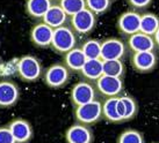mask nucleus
<instances>
[{"label":"nucleus","mask_w":159,"mask_h":143,"mask_svg":"<svg viewBox=\"0 0 159 143\" xmlns=\"http://www.w3.org/2000/svg\"><path fill=\"white\" fill-rule=\"evenodd\" d=\"M127 43L116 37H111L101 40V53L100 59L106 60H123L128 52Z\"/></svg>","instance_id":"6"},{"label":"nucleus","mask_w":159,"mask_h":143,"mask_svg":"<svg viewBox=\"0 0 159 143\" xmlns=\"http://www.w3.org/2000/svg\"><path fill=\"white\" fill-rule=\"evenodd\" d=\"M119 97L105 98V100L102 102V118L106 119L107 121L111 122V124H120V122H122V119H121L119 111H117Z\"/></svg>","instance_id":"19"},{"label":"nucleus","mask_w":159,"mask_h":143,"mask_svg":"<svg viewBox=\"0 0 159 143\" xmlns=\"http://www.w3.org/2000/svg\"><path fill=\"white\" fill-rule=\"evenodd\" d=\"M153 40H155L156 48H159V28L157 29V31L155 32V35H153Z\"/></svg>","instance_id":"30"},{"label":"nucleus","mask_w":159,"mask_h":143,"mask_svg":"<svg viewBox=\"0 0 159 143\" xmlns=\"http://www.w3.org/2000/svg\"><path fill=\"white\" fill-rule=\"evenodd\" d=\"M0 66H1V59H0Z\"/></svg>","instance_id":"31"},{"label":"nucleus","mask_w":159,"mask_h":143,"mask_svg":"<svg viewBox=\"0 0 159 143\" xmlns=\"http://www.w3.org/2000/svg\"><path fill=\"white\" fill-rule=\"evenodd\" d=\"M55 52L65 54L72 48H77V36L75 30L69 26H63L53 29L52 40L50 45Z\"/></svg>","instance_id":"1"},{"label":"nucleus","mask_w":159,"mask_h":143,"mask_svg":"<svg viewBox=\"0 0 159 143\" xmlns=\"http://www.w3.org/2000/svg\"><path fill=\"white\" fill-rule=\"evenodd\" d=\"M66 143H93L94 133L91 126H86L79 122L71 125L64 134Z\"/></svg>","instance_id":"10"},{"label":"nucleus","mask_w":159,"mask_h":143,"mask_svg":"<svg viewBox=\"0 0 159 143\" xmlns=\"http://www.w3.org/2000/svg\"><path fill=\"white\" fill-rule=\"evenodd\" d=\"M152 143H159V142H152Z\"/></svg>","instance_id":"32"},{"label":"nucleus","mask_w":159,"mask_h":143,"mask_svg":"<svg viewBox=\"0 0 159 143\" xmlns=\"http://www.w3.org/2000/svg\"><path fill=\"white\" fill-rule=\"evenodd\" d=\"M16 72L19 78L25 82H36L42 75L43 68L40 60L34 56H23L18 60Z\"/></svg>","instance_id":"2"},{"label":"nucleus","mask_w":159,"mask_h":143,"mask_svg":"<svg viewBox=\"0 0 159 143\" xmlns=\"http://www.w3.org/2000/svg\"><path fill=\"white\" fill-rule=\"evenodd\" d=\"M73 114L77 122L86 126H92L102 119V103L97 99L87 104L75 106Z\"/></svg>","instance_id":"3"},{"label":"nucleus","mask_w":159,"mask_h":143,"mask_svg":"<svg viewBox=\"0 0 159 143\" xmlns=\"http://www.w3.org/2000/svg\"><path fill=\"white\" fill-rule=\"evenodd\" d=\"M129 5L135 9H143L149 7L152 0H128Z\"/></svg>","instance_id":"29"},{"label":"nucleus","mask_w":159,"mask_h":143,"mask_svg":"<svg viewBox=\"0 0 159 143\" xmlns=\"http://www.w3.org/2000/svg\"><path fill=\"white\" fill-rule=\"evenodd\" d=\"M53 29L45 23H37L31 28L30 40L37 48H49L52 40Z\"/></svg>","instance_id":"14"},{"label":"nucleus","mask_w":159,"mask_h":143,"mask_svg":"<svg viewBox=\"0 0 159 143\" xmlns=\"http://www.w3.org/2000/svg\"><path fill=\"white\" fill-rule=\"evenodd\" d=\"M20 90L18 84L11 80L0 81V107H12L18 103Z\"/></svg>","instance_id":"13"},{"label":"nucleus","mask_w":159,"mask_h":143,"mask_svg":"<svg viewBox=\"0 0 159 143\" xmlns=\"http://www.w3.org/2000/svg\"><path fill=\"white\" fill-rule=\"evenodd\" d=\"M127 46L131 52H144V51H156V44L153 37L145 35L138 31L129 36L127 39Z\"/></svg>","instance_id":"15"},{"label":"nucleus","mask_w":159,"mask_h":143,"mask_svg":"<svg viewBox=\"0 0 159 143\" xmlns=\"http://www.w3.org/2000/svg\"><path fill=\"white\" fill-rule=\"evenodd\" d=\"M97 15L91 12L89 8H85L72 15L70 18L71 28L80 35H89L97 27Z\"/></svg>","instance_id":"7"},{"label":"nucleus","mask_w":159,"mask_h":143,"mask_svg":"<svg viewBox=\"0 0 159 143\" xmlns=\"http://www.w3.org/2000/svg\"><path fill=\"white\" fill-rule=\"evenodd\" d=\"M131 66L138 73H151L158 65V54L156 51H144V52L131 53Z\"/></svg>","instance_id":"9"},{"label":"nucleus","mask_w":159,"mask_h":143,"mask_svg":"<svg viewBox=\"0 0 159 143\" xmlns=\"http://www.w3.org/2000/svg\"><path fill=\"white\" fill-rule=\"evenodd\" d=\"M86 1V8L95 15L106 13L111 6V0H85Z\"/></svg>","instance_id":"27"},{"label":"nucleus","mask_w":159,"mask_h":143,"mask_svg":"<svg viewBox=\"0 0 159 143\" xmlns=\"http://www.w3.org/2000/svg\"><path fill=\"white\" fill-rule=\"evenodd\" d=\"M59 6L64 9L67 16H72L86 8L85 0H59Z\"/></svg>","instance_id":"26"},{"label":"nucleus","mask_w":159,"mask_h":143,"mask_svg":"<svg viewBox=\"0 0 159 143\" xmlns=\"http://www.w3.org/2000/svg\"><path fill=\"white\" fill-rule=\"evenodd\" d=\"M69 16L64 12V9L58 5H51V7L48 9V12L43 16V23L48 24L52 29L59 28V27L65 26Z\"/></svg>","instance_id":"16"},{"label":"nucleus","mask_w":159,"mask_h":143,"mask_svg":"<svg viewBox=\"0 0 159 143\" xmlns=\"http://www.w3.org/2000/svg\"><path fill=\"white\" fill-rule=\"evenodd\" d=\"M71 78V72L64 64L49 66L43 74V81L51 89H61L66 86Z\"/></svg>","instance_id":"4"},{"label":"nucleus","mask_w":159,"mask_h":143,"mask_svg":"<svg viewBox=\"0 0 159 143\" xmlns=\"http://www.w3.org/2000/svg\"><path fill=\"white\" fill-rule=\"evenodd\" d=\"M0 143H16L8 127H0Z\"/></svg>","instance_id":"28"},{"label":"nucleus","mask_w":159,"mask_h":143,"mask_svg":"<svg viewBox=\"0 0 159 143\" xmlns=\"http://www.w3.org/2000/svg\"><path fill=\"white\" fill-rule=\"evenodd\" d=\"M7 127L11 130L16 143H28L33 139V135H34L33 127L26 119H22V118L13 119L7 125Z\"/></svg>","instance_id":"12"},{"label":"nucleus","mask_w":159,"mask_h":143,"mask_svg":"<svg viewBox=\"0 0 159 143\" xmlns=\"http://www.w3.org/2000/svg\"><path fill=\"white\" fill-rule=\"evenodd\" d=\"M120 99L122 102L124 106V116H123V122L133 120L134 118L137 116L139 106H138V102L136 100L135 97L130 95H121Z\"/></svg>","instance_id":"22"},{"label":"nucleus","mask_w":159,"mask_h":143,"mask_svg":"<svg viewBox=\"0 0 159 143\" xmlns=\"http://www.w3.org/2000/svg\"><path fill=\"white\" fill-rule=\"evenodd\" d=\"M81 76L89 82H95L101 75H103V66L101 59H89L84 67L79 72Z\"/></svg>","instance_id":"18"},{"label":"nucleus","mask_w":159,"mask_h":143,"mask_svg":"<svg viewBox=\"0 0 159 143\" xmlns=\"http://www.w3.org/2000/svg\"><path fill=\"white\" fill-rule=\"evenodd\" d=\"M51 5V0H26V12L33 19H43Z\"/></svg>","instance_id":"20"},{"label":"nucleus","mask_w":159,"mask_h":143,"mask_svg":"<svg viewBox=\"0 0 159 143\" xmlns=\"http://www.w3.org/2000/svg\"><path fill=\"white\" fill-rule=\"evenodd\" d=\"M81 51L86 59H100L101 53V40L99 39H87L81 45Z\"/></svg>","instance_id":"24"},{"label":"nucleus","mask_w":159,"mask_h":143,"mask_svg":"<svg viewBox=\"0 0 159 143\" xmlns=\"http://www.w3.org/2000/svg\"><path fill=\"white\" fill-rule=\"evenodd\" d=\"M141 26V14L136 11H127L122 13L117 19L116 27L122 35L131 36L139 31Z\"/></svg>","instance_id":"11"},{"label":"nucleus","mask_w":159,"mask_h":143,"mask_svg":"<svg viewBox=\"0 0 159 143\" xmlns=\"http://www.w3.org/2000/svg\"><path fill=\"white\" fill-rule=\"evenodd\" d=\"M159 28V18L153 13H144L141 15L139 31L145 35L152 36Z\"/></svg>","instance_id":"21"},{"label":"nucleus","mask_w":159,"mask_h":143,"mask_svg":"<svg viewBox=\"0 0 159 143\" xmlns=\"http://www.w3.org/2000/svg\"><path fill=\"white\" fill-rule=\"evenodd\" d=\"M63 60H64L63 64L70 69V72L78 73L84 67L85 62H86L87 59H86L85 54L81 51V48H75L64 54V59Z\"/></svg>","instance_id":"17"},{"label":"nucleus","mask_w":159,"mask_h":143,"mask_svg":"<svg viewBox=\"0 0 159 143\" xmlns=\"http://www.w3.org/2000/svg\"><path fill=\"white\" fill-rule=\"evenodd\" d=\"M116 143H145V139L139 130L128 128L119 135Z\"/></svg>","instance_id":"25"},{"label":"nucleus","mask_w":159,"mask_h":143,"mask_svg":"<svg viewBox=\"0 0 159 143\" xmlns=\"http://www.w3.org/2000/svg\"><path fill=\"white\" fill-rule=\"evenodd\" d=\"M98 91L93 82L89 81H79L72 87L70 91V100L73 106L91 103L93 100H97Z\"/></svg>","instance_id":"5"},{"label":"nucleus","mask_w":159,"mask_h":143,"mask_svg":"<svg viewBox=\"0 0 159 143\" xmlns=\"http://www.w3.org/2000/svg\"><path fill=\"white\" fill-rule=\"evenodd\" d=\"M103 75L123 78L125 75V65L122 60H106L102 61Z\"/></svg>","instance_id":"23"},{"label":"nucleus","mask_w":159,"mask_h":143,"mask_svg":"<svg viewBox=\"0 0 159 143\" xmlns=\"http://www.w3.org/2000/svg\"><path fill=\"white\" fill-rule=\"evenodd\" d=\"M98 94L102 97H119L124 90V81L121 78H114L108 75H101L94 82Z\"/></svg>","instance_id":"8"}]
</instances>
